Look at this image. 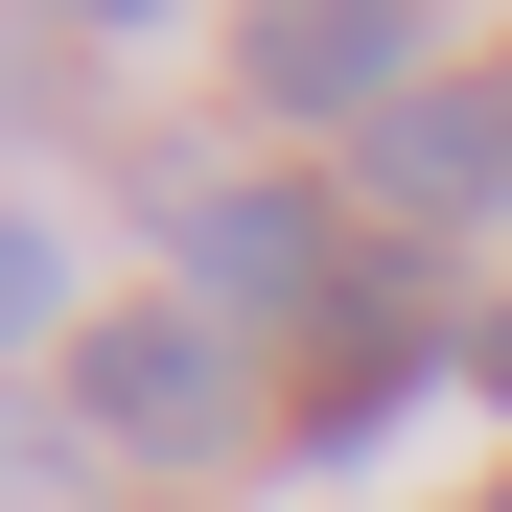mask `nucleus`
<instances>
[{"label": "nucleus", "instance_id": "nucleus-1", "mask_svg": "<svg viewBox=\"0 0 512 512\" xmlns=\"http://www.w3.org/2000/svg\"><path fill=\"white\" fill-rule=\"evenodd\" d=\"M70 419L117 466H210V443H256V373L210 303H117V326H70Z\"/></svg>", "mask_w": 512, "mask_h": 512}, {"label": "nucleus", "instance_id": "nucleus-2", "mask_svg": "<svg viewBox=\"0 0 512 512\" xmlns=\"http://www.w3.org/2000/svg\"><path fill=\"white\" fill-rule=\"evenodd\" d=\"M419 70H443L419 0H233V94L280 117V140H373Z\"/></svg>", "mask_w": 512, "mask_h": 512}, {"label": "nucleus", "instance_id": "nucleus-3", "mask_svg": "<svg viewBox=\"0 0 512 512\" xmlns=\"http://www.w3.org/2000/svg\"><path fill=\"white\" fill-rule=\"evenodd\" d=\"M163 233H187V303H210V326H303V350H326L350 280H373V256L326 233V187H280V163H256V187H163Z\"/></svg>", "mask_w": 512, "mask_h": 512}, {"label": "nucleus", "instance_id": "nucleus-4", "mask_svg": "<svg viewBox=\"0 0 512 512\" xmlns=\"http://www.w3.org/2000/svg\"><path fill=\"white\" fill-rule=\"evenodd\" d=\"M350 210H396V233H489V210H512V70H419V94L350 140Z\"/></svg>", "mask_w": 512, "mask_h": 512}, {"label": "nucleus", "instance_id": "nucleus-5", "mask_svg": "<svg viewBox=\"0 0 512 512\" xmlns=\"http://www.w3.org/2000/svg\"><path fill=\"white\" fill-rule=\"evenodd\" d=\"M0 350H70V233L0 210Z\"/></svg>", "mask_w": 512, "mask_h": 512}, {"label": "nucleus", "instance_id": "nucleus-6", "mask_svg": "<svg viewBox=\"0 0 512 512\" xmlns=\"http://www.w3.org/2000/svg\"><path fill=\"white\" fill-rule=\"evenodd\" d=\"M466 373H489V396H512V303H489V326H466Z\"/></svg>", "mask_w": 512, "mask_h": 512}, {"label": "nucleus", "instance_id": "nucleus-7", "mask_svg": "<svg viewBox=\"0 0 512 512\" xmlns=\"http://www.w3.org/2000/svg\"><path fill=\"white\" fill-rule=\"evenodd\" d=\"M47 24H163V0H47Z\"/></svg>", "mask_w": 512, "mask_h": 512}, {"label": "nucleus", "instance_id": "nucleus-8", "mask_svg": "<svg viewBox=\"0 0 512 512\" xmlns=\"http://www.w3.org/2000/svg\"><path fill=\"white\" fill-rule=\"evenodd\" d=\"M489 512H512V489H489Z\"/></svg>", "mask_w": 512, "mask_h": 512}]
</instances>
